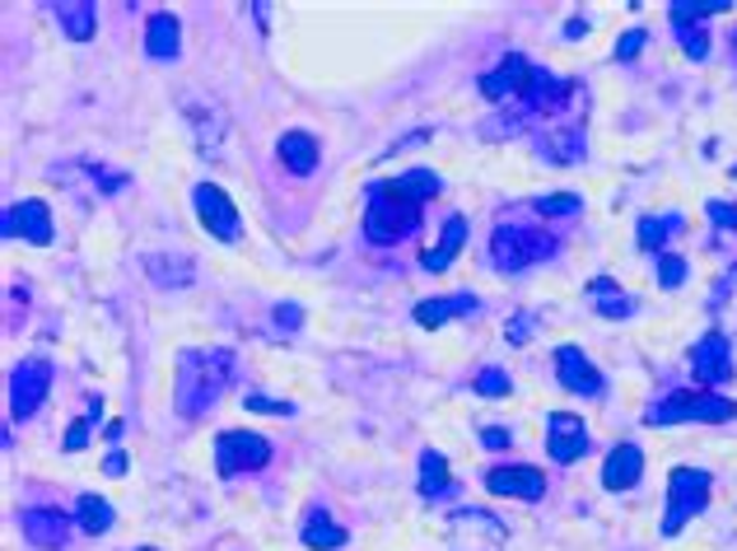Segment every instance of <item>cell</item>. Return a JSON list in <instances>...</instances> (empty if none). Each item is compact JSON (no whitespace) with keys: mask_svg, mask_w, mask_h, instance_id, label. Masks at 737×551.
<instances>
[{"mask_svg":"<svg viewBox=\"0 0 737 551\" xmlns=\"http://www.w3.org/2000/svg\"><path fill=\"white\" fill-rule=\"evenodd\" d=\"M440 179L430 169H411L402 179L392 183H373L369 187V202H365V239L373 248H388V244H402L407 234L421 229L425 220V202L440 196Z\"/></svg>","mask_w":737,"mask_h":551,"instance_id":"6da1fadb","label":"cell"},{"mask_svg":"<svg viewBox=\"0 0 737 551\" xmlns=\"http://www.w3.org/2000/svg\"><path fill=\"white\" fill-rule=\"evenodd\" d=\"M234 379V350H183L177 356V383L173 407L183 421H196L220 402V392Z\"/></svg>","mask_w":737,"mask_h":551,"instance_id":"7a4b0ae2","label":"cell"},{"mask_svg":"<svg viewBox=\"0 0 737 551\" xmlns=\"http://www.w3.org/2000/svg\"><path fill=\"white\" fill-rule=\"evenodd\" d=\"M733 417H737V402L724 398V392H714V388H676L663 402L649 407V425H686V421L724 425Z\"/></svg>","mask_w":737,"mask_h":551,"instance_id":"3957f363","label":"cell"},{"mask_svg":"<svg viewBox=\"0 0 737 551\" xmlns=\"http://www.w3.org/2000/svg\"><path fill=\"white\" fill-rule=\"evenodd\" d=\"M555 258V239L542 229H518V225H500L490 234V262L500 267L505 276L528 271L532 262Z\"/></svg>","mask_w":737,"mask_h":551,"instance_id":"277c9868","label":"cell"},{"mask_svg":"<svg viewBox=\"0 0 737 551\" xmlns=\"http://www.w3.org/2000/svg\"><path fill=\"white\" fill-rule=\"evenodd\" d=\"M709 472L701 467H672L668 477V515H663V538H676L682 528L709 505Z\"/></svg>","mask_w":737,"mask_h":551,"instance_id":"5b68a950","label":"cell"},{"mask_svg":"<svg viewBox=\"0 0 737 551\" xmlns=\"http://www.w3.org/2000/svg\"><path fill=\"white\" fill-rule=\"evenodd\" d=\"M271 463V444L252 430H225L215 440V472L220 477H238V472H262Z\"/></svg>","mask_w":737,"mask_h":551,"instance_id":"8992f818","label":"cell"},{"mask_svg":"<svg viewBox=\"0 0 737 551\" xmlns=\"http://www.w3.org/2000/svg\"><path fill=\"white\" fill-rule=\"evenodd\" d=\"M47 388H52V360L33 356L24 365H14V374H10V417L14 421H29L33 411L43 407Z\"/></svg>","mask_w":737,"mask_h":551,"instance_id":"52a82bcc","label":"cell"},{"mask_svg":"<svg viewBox=\"0 0 737 551\" xmlns=\"http://www.w3.org/2000/svg\"><path fill=\"white\" fill-rule=\"evenodd\" d=\"M570 98H574V80H561V75H551V71H532L523 98H518V122H528V117L565 112Z\"/></svg>","mask_w":737,"mask_h":551,"instance_id":"ba28073f","label":"cell"},{"mask_svg":"<svg viewBox=\"0 0 737 551\" xmlns=\"http://www.w3.org/2000/svg\"><path fill=\"white\" fill-rule=\"evenodd\" d=\"M192 206H196V220H202L220 244H234V239H238V210H234V202H229L225 187L202 183V187L192 192Z\"/></svg>","mask_w":737,"mask_h":551,"instance_id":"9c48e42d","label":"cell"},{"mask_svg":"<svg viewBox=\"0 0 737 551\" xmlns=\"http://www.w3.org/2000/svg\"><path fill=\"white\" fill-rule=\"evenodd\" d=\"M691 374H695V383H705V388H719V383L733 379V346H728L724 332H705V337L695 342Z\"/></svg>","mask_w":737,"mask_h":551,"instance_id":"30bf717a","label":"cell"},{"mask_svg":"<svg viewBox=\"0 0 737 551\" xmlns=\"http://www.w3.org/2000/svg\"><path fill=\"white\" fill-rule=\"evenodd\" d=\"M490 496H513V500H542L546 496V472L532 463H509L486 472Z\"/></svg>","mask_w":737,"mask_h":551,"instance_id":"8fae6325","label":"cell"},{"mask_svg":"<svg viewBox=\"0 0 737 551\" xmlns=\"http://www.w3.org/2000/svg\"><path fill=\"white\" fill-rule=\"evenodd\" d=\"M6 234H10V239H29L33 248H47L52 244V210H47V202H37V196L14 202L6 210Z\"/></svg>","mask_w":737,"mask_h":551,"instance_id":"7c38bea8","label":"cell"},{"mask_svg":"<svg viewBox=\"0 0 737 551\" xmlns=\"http://www.w3.org/2000/svg\"><path fill=\"white\" fill-rule=\"evenodd\" d=\"M588 449V430L574 411H551L546 417V454L555 463H579Z\"/></svg>","mask_w":737,"mask_h":551,"instance_id":"4fadbf2b","label":"cell"},{"mask_svg":"<svg viewBox=\"0 0 737 551\" xmlns=\"http://www.w3.org/2000/svg\"><path fill=\"white\" fill-rule=\"evenodd\" d=\"M528 75H532L528 56H523V52H505V62L481 75V94L490 98V104H505V98H523Z\"/></svg>","mask_w":737,"mask_h":551,"instance_id":"5bb4252c","label":"cell"},{"mask_svg":"<svg viewBox=\"0 0 737 551\" xmlns=\"http://www.w3.org/2000/svg\"><path fill=\"white\" fill-rule=\"evenodd\" d=\"M555 374H561V383L570 392H579V398H603V374H597V365L584 356L579 346L555 350Z\"/></svg>","mask_w":737,"mask_h":551,"instance_id":"9a60e30c","label":"cell"},{"mask_svg":"<svg viewBox=\"0 0 737 551\" xmlns=\"http://www.w3.org/2000/svg\"><path fill=\"white\" fill-rule=\"evenodd\" d=\"M19 528H24V538L33 547L56 551V547H66V538H71V515H66V509H24V515H19Z\"/></svg>","mask_w":737,"mask_h":551,"instance_id":"2e32d148","label":"cell"},{"mask_svg":"<svg viewBox=\"0 0 737 551\" xmlns=\"http://www.w3.org/2000/svg\"><path fill=\"white\" fill-rule=\"evenodd\" d=\"M476 313H481V300H476V294H440V300L415 304V323H421V327H444L453 318H476Z\"/></svg>","mask_w":737,"mask_h":551,"instance_id":"e0dca14e","label":"cell"},{"mask_svg":"<svg viewBox=\"0 0 737 551\" xmlns=\"http://www.w3.org/2000/svg\"><path fill=\"white\" fill-rule=\"evenodd\" d=\"M537 150H542L551 164H579V160H584V150H588L584 127H579V122H561V127H551V131L542 136V141H537Z\"/></svg>","mask_w":737,"mask_h":551,"instance_id":"ac0fdd59","label":"cell"},{"mask_svg":"<svg viewBox=\"0 0 737 551\" xmlns=\"http://www.w3.org/2000/svg\"><path fill=\"white\" fill-rule=\"evenodd\" d=\"M640 477H644V454L635 444H616L607 454V463H603V486L607 490H630Z\"/></svg>","mask_w":737,"mask_h":551,"instance_id":"d6986e66","label":"cell"},{"mask_svg":"<svg viewBox=\"0 0 737 551\" xmlns=\"http://www.w3.org/2000/svg\"><path fill=\"white\" fill-rule=\"evenodd\" d=\"M463 244H467V220H463V215H448V220H444V234H440V244L421 252V267H425V271H448L453 258L463 252Z\"/></svg>","mask_w":737,"mask_h":551,"instance_id":"ffe728a7","label":"cell"},{"mask_svg":"<svg viewBox=\"0 0 737 551\" xmlns=\"http://www.w3.org/2000/svg\"><path fill=\"white\" fill-rule=\"evenodd\" d=\"M346 538L350 533L327 515V509H308L304 528H299V542H304L308 551H336V547H346Z\"/></svg>","mask_w":737,"mask_h":551,"instance_id":"44dd1931","label":"cell"},{"mask_svg":"<svg viewBox=\"0 0 737 551\" xmlns=\"http://www.w3.org/2000/svg\"><path fill=\"white\" fill-rule=\"evenodd\" d=\"M177 43H183V29H177V19H173V14H150V24H145V52L154 56V62H173Z\"/></svg>","mask_w":737,"mask_h":551,"instance_id":"7402d4cb","label":"cell"},{"mask_svg":"<svg viewBox=\"0 0 737 551\" xmlns=\"http://www.w3.org/2000/svg\"><path fill=\"white\" fill-rule=\"evenodd\" d=\"M275 154H281V164L290 173H313L317 169V141L308 131H285L281 141H275Z\"/></svg>","mask_w":737,"mask_h":551,"instance_id":"603a6c76","label":"cell"},{"mask_svg":"<svg viewBox=\"0 0 737 551\" xmlns=\"http://www.w3.org/2000/svg\"><path fill=\"white\" fill-rule=\"evenodd\" d=\"M56 24L66 29L71 43H89L94 24H98V6H89V0H62L56 6Z\"/></svg>","mask_w":737,"mask_h":551,"instance_id":"cb8c5ba5","label":"cell"},{"mask_svg":"<svg viewBox=\"0 0 737 551\" xmlns=\"http://www.w3.org/2000/svg\"><path fill=\"white\" fill-rule=\"evenodd\" d=\"M588 294L597 300V313H607V318H630V309H635V300L611 281V276H593Z\"/></svg>","mask_w":737,"mask_h":551,"instance_id":"d4e9b609","label":"cell"},{"mask_svg":"<svg viewBox=\"0 0 737 551\" xmlns=\"http://www.w3.org/2000/svg\"><path fill=\"white\" fill-rule=\"evenodd\" d=\"M724 10H733V0H672L668 19H672V29H691V24H701L709 14H724Z\"/></svg>","mask_w":737,"mask_h":551,"instance_id":"484cf974","label":"cell"},{"mask_svg":"<svg viewBox=\"0 0 737 551\" xmlns=\"http://www.w3.org/2000/svg\"><path fill=\"white\" fill-rule=\"evenodd\" d=\"M448 486H453L448 458L440 454V449H425V454H421V496H425V500H434V496H444Z\"/></svg>","mask_w":737,"mask_h":551,"instance_id":"4316f807","label":"cell"},{"mask_svg":"<svg viewBox=\"0 0 737 551\" xmlns=\"http://www.w3.org/2000/svg\"><path fill=\"white\" fill-rule=\"evenodd\" d=\"M145 271H150L154 285H192V262L187 258H159V252H150Z\"/></svg>","mask_w":737,"mask_h":551,"instance_id":"83f0119b","label":"cell"},{"mask_svg":"<svg viewBox=\"0 0 737 551\" xmlns=\"http://www.w3.org/2000/svg\"><path fill=\"white\" fill-rule=\"evenodd\" d=\"M682 225H686L682 215H644V220H640V248L644 252H659Z\"/></svg>","mask_w":737,"mask_h":551,"instance_id":"f1b7e54d","label":"cell"},{"mask_svg":"<svg viewBox=\"0 0 737 551\" xmlns=\"http://www.w3.org/2000/svg\"><path fill=\"white\" fill-rule=\"evenodd\" d=\"M75 519H79V528H85V533H108L112 528V505L104 500V496H79V505H75Z\"/></svg>","mask_w":737,"mask_h":551,"instance_id":"f546056e","label":"cell"},{"mask_svg":"<svg viewBox=\"0 0 737 551\" xmlns=\"http://www.w3.org/2000/svg\"><path fill=\"white\" fill-rule=\"evenodd\" d=\"M537 215H579L584 210V196L574 192H551V196H537Z\"/></svg>","mask_w":737,"mask_h":551,"instance_id":"4dcf8cb0","label":"cell"},{"mask_svg":"<svg viewBox=\"0 0 737 551\" xmlns=\"http://www.w3.org/2000/svg\"><path fill=\"white\" fill-rule=\"evenodd\" d=\"M472 388L476 392H481V398H509V374L505 369H495V365H486L481 374H476V379H472Z\"/></svg>","mask_w":737,"mask_h":551,"instance_id":"1f68e13d","label":"cell"},{"mask_svg":"<svg viewBox=\"0 0 737 551\" xmlns=\"http://www.w3.org/2000/svg\"><path fill=\"white\" fill-rule=\"evenodd\" d=\"M98 411H104V398H89V417L85 421H75L71 425V435H66V454H75V449H85V440H89V425H94V417H98Z\"/></svg>","mask_w":737,"mask_h":551,"instance_id":"d6a6232c","label":"cell"},{"mask_svg":"<svg viewBox=\"0 0 737 551\" xmlns=\"http://www.w3.org/2000/svg\"><path fill=\"white\" fill-rule=\"evenodd\" d=\"M682 281H686V262L672 258V252H663V258H659V285H663V290H676Z\"/></svg>","mask_w":737,"mask_h":551,"instance_id":"836d02e7","label":"cell"},{"mask_svg":"<svg viewBox=\"0 0 737 551\" xmlns=\"http://www.w3.org/2000/svg\"><path fill=\"white\" fill-rule=\"evenodd\" d=\"M682 33V43H686V56L691 62H705L709 56V37H705V29H676Z\"/></svg>","mask_w":737,"mask_h":551,"instance_id":"e575fe53","label":"cell"},{"mask_svg":"<svg viewBox=\"0 0 737 551\" xmlns=\"http://www.w3.org/2000/svg\"><path fill=\"white\" fill-rule=\"evenodd\" d=\"M640 47H644V29H630L621 43H616V62H635V56H640Z\"/></svg>","mask_w":737,"mask_h":551,"instance_id":"d590c367","label":"cell"},{"mask_svg":"<svg viewBox=\"0 0 737 551\" xmlns=\"http://www.w3.org/2000/svg\"><path fill=\"white\" fill-rule=\"evenodd\" d=\"M248 411H271V417H290V402H271V398H262V392H248Z\"/></svg>","mask_w":737,"mask_h":551,"instance_id":"8d00e7d4","label":"cell"},{"mask_svg":"<svg viewBox=\"0 0 737 551\" xmlns=\"http://www.w3.org/2000/svg\"><path fill=\"white\" fill-rule=\"evenodd\" d=\"M299 323H304V313H299V304H281V309H275V327H285V332H294Z\"/></svg>","mask_w":737,"mask_h":551,"instance_id":"74e56055","label":"cell"},{"mask_svg":"<svg viewBox=\"0 0 737 551\" xmlns=\"http://www.w3.org/2000/svg\"><path fill=\"white\" fill-rule=\"evenodd\" d=\"M528 332H532V313H518V318L509 323V342H513V346H523V342H528Z\"/></svg>","mask_w":737,"mask_h":551,"instance_id":"f35d334b","label":"cell"},{"mask_svg":"<svg viewBox=\"0 0 737 551\" xmlns=\"http://www.w3.org/2000/svg\"><path fill=\"white\" fill-rule=\"evenodd\" d=\"M481 444L486 449H509V430H500V425H490L486 435H481Z\"/></svg>","mask_w":737,"mask_h":551,"instance_id":"ab89813d","label":"cell"},{"mask_svg":"<svg viewBox=\"0 0 737 551\" xmlns=\"http://www.w3.org/2000/svg\"><path fill=\"white\" fill-rule=\"evenodd\" d=\"M709 215L719 225H737V206H724V202H709Z\"/></svg>","mask_w":737,"mask_h":551,"instance_id":"60d3db41","label":"cell"},{"mask_svg":"<svg viewBox=\"0 0 737 551\" xmlns=\"http://www.w3.org/2000/svg\"><path fill=\"white\" fill-rule=\"evenodd\" d=\"M108 477H122V472H127V454H108Z\"/></svg>","mask_w":737,"mask_h":551,"instance_id":"b9f144b4","label":"cell"},{"mask_svg":"<svg viewBox=\"0 0 737 551\" xmlns=\"http://www.w3.org/2000/svg\"><path fill=\"white\" fill-rule=\"evenodd\" d=\"M565 33H570V37H579V33H588V24H584V19H570Z\"/></svg>","mask_w":737,"mask_h":551,"instance_id":"7bdbcfd3","label":"cell"},{"mask_svg":"<svg viewBox=\"0 0 737 551\" xmlns=\"http://www.w3.org/2000/svg\"><path fill=\"white\" fill-rule=\"evenodd\" d=\"M141 551H154V547H141Z\"/></svg>","mask_w":737,"mask_h":551,"instance_id":"ee69618b","label":"cell"}]
</instances>
